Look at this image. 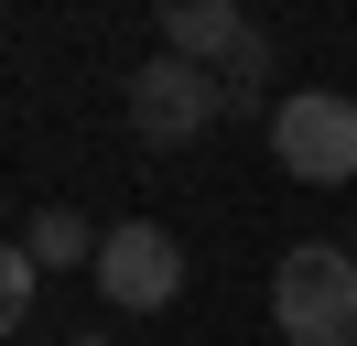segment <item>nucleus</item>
Segmentation results:
<instances>
[{"instance_id": "f257e3e1", "label": "nucleus", "mask_w": 357, "mask_h": 346, "mask_svg": "<svg viewBox=\"0 0 357 346\" xmlns=\"http://www.w3.org/2000/svg\"><path fill=\"white\" fill-rule=\"evenodd\" d=\"M271 324H282V346H357V249H325V238L282 249Z\"/></svg>"}, {"instance_id": "f03ea898", "label": "nucleus", "mask_w": 357, "mask_h": 346, "mask_svg": "<svg viewBox=\"0 0 357 346\" xmlns=\"http://www.w3.org/2000/svg\"><path fill=\"white\" fill-rule=\"evenodd\" d=\"M271 163L292 184H357V98H335V86L271 98Z\"/></svg>"}, {"instance_id": "7ed1b4c3", "label": "nucleus", "mask_w": 357, "mask_h": 346, "mask_svg": "<svg viewBox=\"0 0 357 346\" xmlns=\"http://www.w3.org/2000/svg\"><path fill=\"white\" fill-rule=\"evenodd\" d=\"M217 108H227V76H217V65H195V54H152V65L130 76V130H141L152 151L195 141Z\"/></svg>"}, {"instance_id": "20e7f679", "label": "nucleus", "mask_w": 357, "mask_h": 346, "mask_svg": "<svg viewBox=\"0 0 357 346\" xmlns=\"http://www.w3.org/2000/svg\"><path fill=\"white\" fill-rule=\"evenodd\" d=\"M98 292L119 303V314H152V303L184 292V238L152 227V216H130V227H109V249H98Z\"/></svg>"}, {"instance_id": "39448f33", "label": "nucleus", "mask_w": 357, "mask_h": 346, "mask_svg": "<svg viewBox=\"0 0 357 346\" xmlns=\"http://www.w3.org/2000/svg\"><path fill=\"white\" fill-rule=\"evenodd\" d=\"M162 11V54H195V65H227V43L249 33L238 0H152Z\"/></svg>"}, {"instance_id": "423d86ee", "label": "nucleus", "mask_w": 357, "mask_h": 346, "mask_svg": "<svg viewBox=\"0 0 357 346\" xmlns=\"http://www.w3.org/2000/svg\"><path fill=\"white\" fill-rule=\"evenodd\" d=\"M22 249L44 260V271H76V260L98 271V249H109V227H87L76 206H33V216H22Z\"/></svg>"}, {"instance_id": "0eeeda50", "label": "nucleus", "mask_w": 357, "mask_h": 346, "mask_svg": "<svg viewBox=\"0 0 357 346\" xmlns=\"http://www.w3.org/2000/svg\"><path fill=\"white\" fill-rule=\"evenodd\" d=\"M217 76H227V108H249V98L271 86V33H260V22H249V33L227 43V65H217Z\"/></svg>"}, {"instance_id": "6e6552de", "label": "nucleus", "mask_w": 357, "mask_h": 346, "mask_svg": "<svg viewBox=\"0 0 357 346\" xmlns=\"http://www.w3.org/2000/svg\"><path fill=\"white\" fill-rule=\"evenodd\" d=\"M33 281H44V260H33V249L0 260V324H22V314H33Z\"/></svg>"}, {"instance_id": "1a4fd4ad", "label": "nucleus", "mask_w": 357, "mask_h": 346, "mask_svg": "<svg viewBox=\"0 0 357 346\" xmlns=\"http://www.w3.org/2000/svg\"><path fill=\"white\" fill-rule=\"evenodd\" d=\"M66 346H109V336H66Z\"/></svg>"}, {"instance_id": "9d476101", "label": "nucleus", "mask_w": 357, "mask_h": 346, "mask_svg": "<svg viewBox=\"0 0 357 346\" xmlns=\"http://www.w3.org/2000/svg\"><path fill=\"white\" fill-rule=\"evenodd\" d=\"M347 249H357V238H347Z\"/></svg>"}]
</instances>
